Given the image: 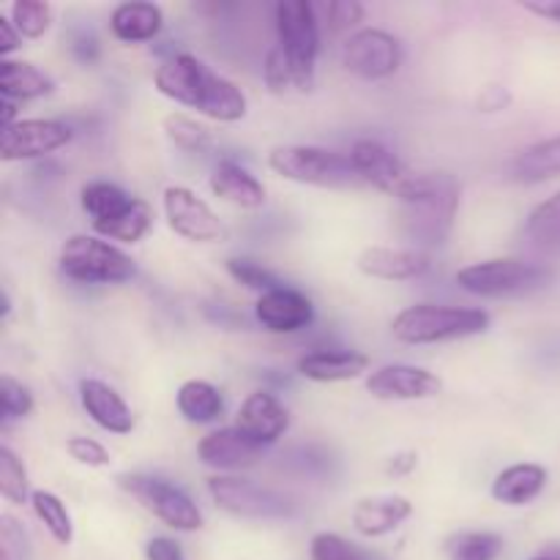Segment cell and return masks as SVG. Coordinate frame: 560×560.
<instances>
[{
    "label": "cell",
    "instance_id": "6da1fadb",
    "mask_svg": "<svg viewBox=\"0 0 560 560\" xmlns=\"http://www.w3.org/2000/svg\"><path fill=\"white\" fill-rule=\"evenodd\" d=\"M153 85L170 102L197 109L219 124H235L249 109L244 91L233 80L217 74L211 66L189 52L164 60L153 74Z\"/></svg>",
    "mask_w": 560,
    "mask_h": 560
},
{
    "label": "cell",
    "instance_id": "7a4b0ae2",
    "mask_svg": "<svg viewBox=\"0 0 560 560\" xmlns=\"http://www.w3.org/2000/svg\"><path fill=\"white\" fill-rule=\"evenodd\" d=\"M457 178L448 173H413L397 195V230L413 249H435L448 241L459 211Z\"/></svg>",
    "mask_w": 560,
    "mask_h": 560
},
{
    "label": "cell",
    "instance_id": "3957f363",
    "mask_svg": "<svg viewBox=\"0 0 560 560\" xmlns=\"http://www.w3.org/2000/svg\"><path fill=\"white\" fill-rule=\"evenodd\" d=\"M490 312L474 306L416 304L394 317L392 334L397 342L405 345H438L479 337L490 328Z\"/></svg>",
    "mask_w": 560,
    "mask_h": 560
},
{
    "label": "cell",
    "instance_id": "277c9868",
    "mask_svg": "<svg viewBox=\"0 0 560 560\" xmlns=\"http://www.w3.org/2000/svg\"><path fill=\"white\" fill-rule=\"evenodd\" d=\"M268 167L284 180L320 189H353L364 186L350 156L317 145H279L268 153Z\"/></svg>",
    "mask_w": 560,
    "mask_h": 560
},
{
    "label": "cell",
    "instance_id": "5b68a950",
    "mask_svg": "<svg viewBox=\"0 0 560 560\" xmlns=\"http://www.w3.org/2000/svg\"><path fill=\"white\" fill-rule=\"evenodd\" d=\"M66 279L80 284H124L137 273L135 260L98 235H71L58 257Z\"/></svg>",
    "mask_w": 560,
    "mask_h": 560
},
{
    "label": "cell",
    "instance_id": "8992f818",
    "mask_svg": "<svg viewBox=\"0 0 560 560\" xmlns=\"http://www.w3.org/2000/svg\"><path fill=\"white\" fill-rule=\"evenodd\" d=\"M550 282V271L534 262L514 260V257H498V260H481L457 271V284L470 295L479 299H509V295H525L545 288Z\"/></svg>",
    "mask_w": 560,
    "mask_h": 560
},
{
    "label": "cell",
    "instance_id": "52a82bcc",
    "mask_svg": "<svg viewBox=\"0 0 560 560\" xmlns=\"http://www.w3.org/2000/svg\"><path fill=\"white\" fill-rule=\"evenodd\" d=\"M208 495L217 503V509L241 520H288L299 512L290 495L244 479V476H211L208 479Z\"/></svg>",
    "mask_w": 560,
    "mask_h": 560
},
{
    "label": "cell",
    "instance_id": "ba28073f",
    "mask_svg": "<svg viewBox=\"0 0 560 560\" xmlns=\"http://www.w3.org/2000/svg\"><path fill=\"white\" fill-rule=\"evenodd\" d=\"M118 487L129 492L148 514L178 534H195L202 528V512L180 487L148 474H120Z\"/></svg>",
    "mask_w": 560,
    "mask_h": 560
},
{
    "label": "cell",
    "instance_id": "9c48e42d",
    "mask_svg": "<svg viewBox=\"0 0 560 560\" xmlns=\"http://www.w3.org/2000/svg\"><path fill=\"white\" fill-rule=\"evenodd\" d=\"M277 16L279 47L288 52L290 63L299 71L304 91L315 85V66L320 55V22L310 0H282L273 9Z\"/></svg>",
    "mask_w": 560,
    "mask_h": 560
},
{
    "label": "cell",
    "instance_id": "30bf717a",
    "mask_svg": "<svg viewBox=\"0 0 560 560\" xmlns=\"http://www.w3.org/2000/svg\"><path fill=\"white\" fill-rule=\"evenodd\" d=\"M405 52L397 36L381 27H361L342 44V66L361 80H386L397 74Z\"/></svg>",
    "mask_w": 560,
    "mask_h": 560
},
{
    "label": "cell",
    "instance_id": "8fae6325",
    "mask_svg": "<svg viewBox=\"0 0 560 560\" xmlns=\"http://www.w3.org/2000/svg\"><path fill=\"white\" fill-rule=\"evenodd\" d=\"M162 208L170 230L191 244H217L228 235V228L213 213V208L186 186H167L162 195Z\"/></svg>",
    "mask_w": 560,
    "mask_h": 560
},
{
    "label": "cell",
    "instance_id": "7c38bea8",
    "mask_svg": "<svg viewBox=\"0 0 560 560\" xmlns=\"http://www.w3.org/2000/svg\"><path fill=\"white\" fill-rule=\"evenodd\" d=\"M74 131L63 120L52 118H20L14 126L3 129L0 137V159L3 162H27V159L47 156L69 145Z\"/></svg>",
    "mask_w": 560,
    "mask_h": 560
},
{
    "label": "cell",
    "instance_id": "4fadbf2b",
    "mask_svg": "<svg viewBox=\"0 0 560 560\" xmlns=\"http://www.w3.org/2000/svg\"><path fill=\"white\" fill-rule=\"evenodd\" d=\"M443 388L441 377L424 366L386 364L366 377V392L381 402H416L438 397Z\"/></svg>",
    "mask_w": 560,
    "mask_h": 560
},
{
    "label": "cell",
    "instance_id": "5bb4252c",
    "mask_svg": "<svg viewBox=\"0 0 560 560\" xmlns=\"http://www.w3.org/2000/svg\"><path fill=\"white\" fill-rule=\"evenodd\" d=\"M350 164H353L355 175L361 184L372 186L377 191L397 197L399 189L410 180V170L405 167L402 159L394 151H388L383 142L377 140H359L350 148Z\"/></svg>",
    "mask_w": 560,
    "mask_h": 560
},
{
    "label": "cell",
    "instance_id": "9a60e30c",
    "mask_svg": "<svg viewBox=\"0 0 560 560\" xmlns=\"http://www.w3.org/2000/svg\"><path fill=\"white\" fill-rule=\"evenodd\" d=\"M255 317L271 334H299L315 320V306L301 290L279 284L257 299Z\"/></svg>",
    "mask_w": 560,
    "mask_h": 560
},
{
    "label": "cell",
    "instance_id": "2e32d148",
    "mask_svg": "<svg viewBox=\"0 0 560 560\" xmlns=\"http://www.w3.org/2000/svg\"><path fill=\"white\" fill-rule=\"evenodd\" d=\"M262 446L252 441L249 435L238 430V427H222V430H213L197 443V459L202 465L213 470H222V474L233 476L235 470L252 468V465L260 459Z\"/></svg>",
    "mask_w": 560,
    "mask_h": 560
},
{
    "label": "cell",
    "instance_id": "e0dca14e",
    "mask_svg": "<svg viewBox=\"0 0 560 560\" xmlns=\"http://www.w3.org/2000/svg\"><path fill=\"white\" fill-rule=\"evenodd\" d=\"M364 277L383 282H410L430 271V255L413 246H366L355 260Z\"/></svg>",
    "mask_w": 560,
    "mask_h": 560
},
{
    "label": "cell",
    "instance_id": "ac0fdd59",
    "mask_svg": "<svg viewBox=\"0 0 560 560\" xmlns=\"http://www.w3.org/2000/svg\"><path fill=\"white\" fill-rule=\"evenodd\" d=\"M233 427L266 448L290 430V413L273 394L255 392L241 402Z\"/></svg>",
    "mask_w": 560,
    "mask_h": 560
},
{
    "label": "cell",
    "instance_id": "d6986e66",
    "mask_svg": "<svg viewBox=\"0 0 560 560\" xmlns=\"http://www.w3.org/2000/svg\"><path fill=\"white\" fill-rule=\"evenodd\" d=\"M80 402L82 408H85V413L91 416L93 424L102 427L104 432L129 435V432L135 430L131 408L126 405V399L104 381H96V377L80 381Z\"/></svg>",
    "mask_w": 560,
    "mask_h": 560
},
{
    "label": "cell",
    "instance_id": "ffe728a7",
    "mask_svg": "<svg viewBox=\"0 0 560 560\" xmlns=\"http://www.w3.org/2000/svg\"><path fill=\"white\" fill-rule=\"evenodd\" d=\"M413 514V503L402 495L388 498H364L353 506V528L366 539H381V536L394 534L405 520Z\"/></svg>",
    "mask_w": 560,
    "mask_h": 560
},
{
    "label": "cell",
    "instance_id": "44dd1931",
    "mask_svg": "<svg viewBox=\"0 0 560 560\" xmlns=\"http://www.w3.org/2000/svg\"><path fill=\"white\" fill-rule=\"evenodd\" d=\"M299 375L312 383L355 381L370 370V359L355 350H317L299 359Z\"/></svg>",
    "mask_w": 560,
    "mask_h": 560
},
{
    "label": "cell",
    "instance_id": "7402d4cb",
    "mask_svg": "<svg viewBox=\"0 0 560 560\" xmlns=\"http://www.w3.org/2000/svg\"><path fill=\"white\" fill-rule=\"evenodd\" d=\"M211 191L219 200L230 202L235 208H246V211H255V208H260L266 202V186L249 170L230 162V159H224V162H219L213 167Z\"/></svg>",
    "mask_w": 560,
    "mask_h": 560
},
{
    "label": "cell",
    "instance_id": "603a6c76",
    "mask_svg": "<svg viewBox=\"0 0 560 560\" xmlns=\"http://www.w3.org/2000/svg\"><path fill=\"white\" fill-rule=\"evenodd\" d=\"M547 479H550V474H547L545 465H512V468L501 470L498 479L492 481V498L498 503H506V506H525L545 492Z\"/></svg>",
    "mask_w": 560,
    "mask_h": 560
},
{
    "label": "cell",
    "instance_id": "cb8c5ba5",
    "mask_svg": "<svg viewBox=\"0 0 560 560\" xmlns=\"http://www.w3.org/2000/svg\"><path fill=\"white\" fill-rule=\"evenodd\" d=\"M164 14L156 3H120L109 16V31L124 44L151 42L162 33Z\"/></svg>",
    "mask_w": 560,
    "mask_h": 560
},
{
    "label": "cell",
    "instance_id": "d4e9b609",
    "mask_svg": "<svg viewBox=\"0 0 560 560\" xmlns=\"http://www.w3.org/2000/svg\"><path fill=\"white\" fill-rule=\"evenodd\" d=\"M509 173L517 184H545V180L560 178V135L520 151Z\"/></svg>",
    "mask_w": 560,
    "mask_h": 560
},
{
    "label": "cell",
    "instance_id": "484cf974",
    "mask_svg": "<svg viewBox=\"0 0 560 560\" xmlns=\"http://www.w3.org/2000/svg\"><path fill=\"white\" fill-rule=\"evenodd\" d=\"M55 82L38 66L25 60H0V93L9 102H31L52 93Z\"/></svg>",
    "mask_w": 560,
    "mask_h": 560
},
{
    "label": "cell",
    "instance_id": "4316f807",
    "mask_svg": "<svg viewBox=\"0 0 560 560\" xmlns=\"http://www.w3.org/2000/svg\"><path fill=\"white\" fill-rule=\"evenodd\" d=\"M175 405L189 424H211L224 413L222 392L208 381H186L175 394Z\"/></svg>",
    "mask_w": 560,
    "mask_h": 560
},
{
    "label": "cell",
    "instance_id": "83f0119b",
    "mask_svg": "<svg viewBox=\"0 0 560 560\" xmlns=\"http://www.w3.org/2000/svg\"><path fill=\"white\" fill-rule=\"evenodd\" d=\"M153 224V208L145 200L135 197L118 217L107 219V222L93 224V233L104 241H120V244H137L148 235Z\"/></svg>",
    "mask_w": 560,
    "mask_h": 560
},
{
    "label": "cell",
    "instance_id": "f1b7e54d",
    "mask_svg": "<svg viewBox=\"0 0 560 560\" xmlns=\"http://www.w3.org/2000/svg\"><path fill=\"white\" fill-rule=\"evenodd\" d=\"M33 514H36L38 523L47 528V534L52 536L58 545L69 547L74 541V523H71V514L66 509V503L60 501L55 492L49 490H33L31 495Z\"/></svg>",
    "mask_w": 560,
    "mask_h": 560
},
{
    "label": "cell",
    "instance_id": "f546056e",
    "mask_svg": "<svg viewBox=\"0 0 560 560\" xmlns=\"http://www.w3.org/2000/svg\"><path fill=\"white\" fill-rule=\"evenodd\" d=\"M80 200L85 213L91 217V224H96L118 217L135 197H131L129 191L120 189V186L107 184V180H91V184L82 186Z\"/></svg>",
    "mask_w": 560,
    "mask_h": 560
},
{
    "label": "cell",
    "instance_id": "4dcf8cb0",
    "mask_svg": "<svg viewBox=\"0 0 560 560\" xmlns=\"http://www.w3.org/2000/svg\"><path fill=\"white\" fill-rule=\"evenodd\" d=\"M503 539L490 530H463L446 541L448 560H498Z\"/></svg>",
    "mask_w": 560,
    "mask_h": 560
},
{
    "label": "cell",
    "instance_id": "1f68e13d",
    "mask_svg": "<svg viewBox=\"0 0 560 560\" xmlns=\"http://www.w3.org/2000/svg\"><path fill=\"white\" fill-rule=\"evenodd\" d=\"M164 135L175 148L186 153H206L213 142L211 129L184 113H170L164 118Z\"/></svg>",
    "mask_w": 560,
    "mask_h": 560
},
{
    "label": "cell",
    "instance_id": "d6a6232c",
    "mask_svg": "<svg viewBox=\"0 0 560 560\" xmlns=\"http://www.w3.org/2000/svg\"><path fill=\"white\" fill-rule=\"evenodd\" d=\"M525 233L541 249H556V246H560V191L547 197L545 202H539L530 211Z\"/></svg>",
    "mask_w": 560,
    "mask_h": 560
},
{
    "label": "cell",
    "instance_id": "836d02e7",
    "mask_svg": "<svg viewBox=\"0 0 560 560\" xmlns=\"http://www.w3.org/2000/svg\"><path fill=\"white\" fill-rule=\"evenodd\" d=\"M0 495L5 498V503L11 506H22V503H31V481H27V470L22 465V459L11 452L9 443L0 446Z\"/></svg>",
    "mask_w": 560,
    "mask_h": 560
},
{
    "label": "cell",
    "instance_id": "e575fe53",
    "mask_svg": "<svg viewBox=\"0 0 560 560\" xmlns=\"http://www.w3.org/2000/svg\"><path fill=\"white\" fill-rule=\"evenodd\" d=\"M310 558L312 560H383L381 552H372L366 547L348 541L339 534H315L310 541Z\"/></svg>",
    "mask_w": 560,
    "mask_h": 560
},
{
    "label": "cell",
    "instance_id": "d590c367",
    "mask_svg": "<svg viewBox=\"0 0 560 560\" xmlns=\"http://www.w3.org/2000/svg\"><path fill=\"white\" fill-rule=\"evenodd\" d=\"M9 16L22 38H42L52 25V5L44 0H16Z\"/></svg>",
    "mask_w": 560,
    "mask_h": 560
},
{
    "label": "cell",
    "instance_id": "8d00e7d4",
    "mask_svg": "<svg viewBox=\"0 0 560 560\" xmlns=\"http://www.w3.org/2000/svg\"><path fill=\"white\" fill-rule=\"evenodd\" d=\"M262 77H266V85L271 93H288V91L304 93V82H301L299 71H295V66L290 63L288 52H284L279 44L266 55Z\"/></svg>",
    "mask_w": 560,
    "mask_h": 560
},
{
    "label": "cell",
    "instance_id": "74e56055",
    "mask_svg": "<svg viewBox=\"0 0 560 560\" xmlns=\"http://www.w3.org/2000/svg\"><path fill=\"white\" fill-rule=\"evenodd\" d=\"M33 410V394L31 388L22 386L11 375H0V416H3V427L11 421H20L31 416Z\"/></svg>",
    "mask_w": 560,
    "mask_h": 560
},
{
    "label": "cell",
    "instance_id": "f35d334b",
    "mask_svg": "<svg viewBox=\"0 0 560 560\" xmlns=\"http://www.w3.org/2000/svg\"><path fill=\"white\" fill-rule=\"evenodd\" d=\"M228 273L235 279V282L244 284V288H249V290H257L260 295L282 284L271 271H268L266 266L249 260V257H230Z\"/></svg>",
    "mask_w": 560,
    "mask_h": 560
},
{
    "label": "cell",
    "instance_id": "ab89813d",
    "mask_svg": "<svg viewBox=\"0 0 560 560\" xmlns=\"http://www.w3.org/2000/svg\"><path fill=\"white\" fill-rule=\"evenodd\" d=\"M361 20H364V3H359V0H331L326 5V25L334 36H342L350 31L355 33Z\"/></svg>",
    "mask_w": 560,
    "mask_h": 560
},
{
    "label": "cell",
    "instance_id": "60d3db41",
    "mask_svg": "<svg viewBox=\"0 0 560 560\" xmlns=\"http://www.w3.org/2000/svg\"><path fill=\"white\" fill-rule=\"evenodd\" d=\"M66 452H69V457L74 459V463L88 465V468H107V465L113 463L107 448L98 441H93V438H69V441H66Z\"/></svg>",
    "mask_w": 560,
    "mask_h": 560
},
{
    "label": "cell",
    "instance_id": "b9f144b4",
    "mask_svg": "<svg viewBox=\"0 0 560 560\" xmlns=\"http://www.w3.org/2000/svg\"><path fill=\"white\" fill-rule=\"evenodd\" d=\"M145 560H186L184 547L170 536H153L145 545Z\"/></svg>",
    "mask_w": 560,
    "mask_h": 560
},
{
    "label": "cell",
    "instance_id": "7bdbcfd3",
    "mask_svg": "<svg viewBox=\"0 0 560 560\" xmlns=\"http://www.w3.org/2000/svg\"><path fill=\"white\" fill-rule=\"evenodd\" d=\"M509 104H512V96H509L506 88H501V85L485 88L479 96L481 113H501V109H506Z\"/></svg>",
    "mask_w": 560,
    "mask_h": 560
},
{
    "label": "cell",
    "instance_id": "ee69618b",
    "mask_svg": "<svg viewBox=\"0 0 560 560\" xmlns=\"http://www.w3.org/2000/svg\"><path fill=\"white\" fill-rule=\"evenodd\" d=\"M20 44L22 36L14 27V22H11V16H0V58L9 60V55L20 49Z\"/></svg>",
    "mask_w": 560,
    "mask_h": 560
},
{
    "label": "cell",
    "instance_id": "f6af8a7d",
    "mask_svg": "<svg viewBox=\"0 0 560 560\" xmlns=\"http://www.w3.org/2000/svg\"><path fill=\"white\" fill-rule=\"evenodd\" d=\"M416 465H419V454L402 452V454H394V457L388 459L386 470L392 476H408L410 470H416Z\"/></svg>",
    "mask_w": 560,
    "mask_h": 560
},
{
    "label": "cell",
    "instance_id": "bcb514c9",
    "mask_svg": "<svg viewBox=\"0 0 560 560\" xmlns=\"http://www.w3.org/2000/svg\"><path fill=\"white\" fill-rule=\"evenodd\" d=\"M523 9L560 25V0H536V3H523Z\"/></svg>",
    "mask_w": 560,
    "mask_h": 560
},
{
    "label": "cell",
    "instance_id": "7dc6e473",
    "mask_svg": "<svg viewBox=\"0 0 560 560\" xmlns=\"http://www.w3.org/2000/svg\"><path fill=\"white\" fill-rule=\"evenodd\" d=\"M530 560H560V547H545V550L536 552Z\"/></svg>",
    "mask_w": 560,
    "mask_h": 560
},
{
    "label": "cell",
    "instance_id": "c3c4849f",
    "mask_svg": "<svg viewBox=\"0 0 560 560\" xmlns=\"http://www.w3.org/2000/svg\"><path fill=\"white\" fill-rule=\"evenodd\" d=\"M0 315H3V320H5V317L11 315V299H9V290H3V312H0Z\"/></svg>",
    "mask_w": 560,
    "mask_h": 560
},
{
    "label": "cell",
    "instance_id": "681fc988",
    "mask_svg": "<svg viewBox=\"0 0 560 560\" xmlns=\"http://www.w3.org/2000/svg\"><path fill=\"white\" fill-rule=\"evenodd\" d=\"M0 560H14V558H11V550H5V547H3V552H0Z\"/></svg>",
    "mask_w": 560,
    "mask_h": 560
}]
</instances>
